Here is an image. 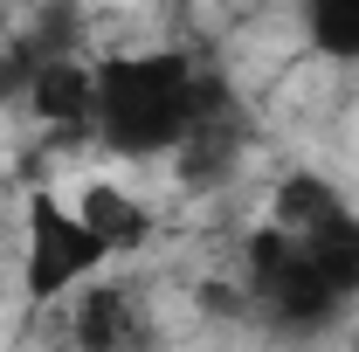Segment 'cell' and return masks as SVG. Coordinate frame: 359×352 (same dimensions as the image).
Wrapping results in <instances>:
<instances>
[{
	"label": "cell",
	"instance_id": "6da1fadb",
	"mask_svg": "<svg viewBox=\"0 0 359 352\" xmlns=\"http://www.w3.org/2000/svg\"><path fill=\"white\" fill-rule=\"evenodd\" d=\"M14 269H21L28 304L48 311L62 297H76L83 283H97L111 269V249L62 208V194L35 187V194H21V249H14Z\"/></svg>",
	"mask_w": 359,
	"mask_h": 352
}]
</instances>
